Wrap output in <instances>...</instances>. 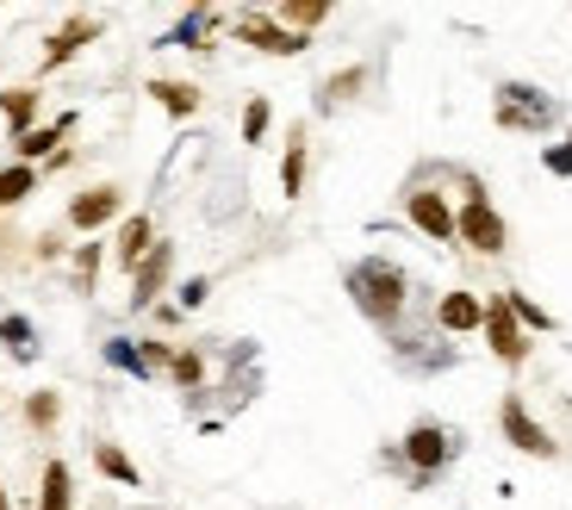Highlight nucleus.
<instances>
[{
  "label": "nucleus",
  "mask_w": 572,
  "mask_h": 510,
  "mask_svg": "<svg viewBox=\"0 0 572 510\" xmlns=\"http://www.w3.org/2000/svg\"><path fill=\"white\" fill-rule=\"evenodd\" d=\"M343 287H349L355 312H361L374 330H386L398 343L405 336V312H411V274L398 268L392 255H361V262H349V274H343Z\"/></svg>",
  "instance_id": "1"
},
{
  "label": "nucleus",
  "mask_w": 572,
  "mask_h": 510,
  "mask_svg": "<svg viewBox=\"0 0 572 510\" xmlns=\"http://www.w3.org/2000/svg\"><path fill=\"white\" fill-rule=\"evenodd\" d=\"M467 455V436L454 430V424H436V417H417L411 430H405V442L398 448H386L380 461L386 467H398V473L411 479V492H429L436 479L448 473V467Z\"/></svg>",
  "instance_id": "2"
},
{
  "label": "nucleus",
  "mask_w": 572,
  "mask_h": 510,
  "mask_svg": "<svg viewBox=\"0 0 572 510\" xmlns=\"http://www.w3.org/2000/svg\"><path fill=\"white\" fill-rule=\"evenodd\" d=\"M492 119L498 131H523V137H554L566 106H560L548 88L535 81H498V100H492Z\"/></svg>",
  "instance_id": "3"
},
{
  "label": "nucleus",
  "mask_w": 572,
  "mask_h": 510,
  "mask_svg": "<svg viewBox=\"0 0 572 510\" xmlns=\"http://www.w3.org/2000/svg\"><path fill=\"white\" fill-rule=\"evenodd\" d=\"M454 187H461V212H454V231H461V243H467L473 255H504L510 224H504V212L486 200V181H479L473 169H454Z\"/></svg>",
  "instance_id": "4"
},
{
  "label": "nucleus",
  "mask_w": 572,
  "mask_h": 510,
  "mask_svg": "<svg viewBox=\"0 0 572 510\" xmlns=\"http://www.w3.org/2000/svg\"><path fill=\"white\" fill-rule=\"evenodd\" d=\"M436 181H442V162L411 169V181L398 187V206H405V218H411L429 243H461V231H454V206H448V193H436Z\"/></svg>",
  "instance_id": "5"
},
{
  "label": "nucleus",
  "mask_w": 572,
  "mask_h": 510,
  "mask_svg": "<svg viewBox=\"0 0 572 510\" xmlns=\"http://www.w3.org/2000/svg\"><path fill=\"white\" fill-rule=\"evenodd\" d=\"M498 424H504V442L510 448H523V455H535V461H560V442L541 430L535 417H529L523 392H504V399H498Z\"/></svg>",
  "instance_id": "6"
},
{
  "label": "nucleus",
  "mask_w": 572,
  "mask_h": 510,
  "mask_svg": "<svg viewBox=\"0 0 572 510\" xmlns=\"http://www.w3.org/2000/svg\"><path fill=\"white\" fill-rule=\"evenodd\" d=\"M486 343H492V355L504 367H523L529 361V330L517 324V312H510L504 293H498V299H486Z\"/></svg>",
  "instance_id": "7"
},
{
  "label": "nucleus",
  "mask_w": 572,
  "mask_h": 510,
  "mask_svg": "<svg viewBox=\"0 0 572 510\" xmlns=\"http://www.w3.org/2000/svg\"><path fill=\"white\" fill-rule=\"evenodd\" d=\"M119 212H125V187L100 181V187H88V193L69 200V231H100V224H112Z\"/></svg>",
  "instance_id": "8"
},
{
  "label": "nucleus",
  "mask_w": 572,
  "mask_h": 510,
  "mask_svg": "<svg viewBox=\"0 0 572 510\" xmlns=\"http://www.w3.org/2000/svg\"><path fill=\"white\" fill-rule=\"evenodd\" d=\"M168 274H175V243H156V249L137 262V280H131V312H156L162 287H168Z\"/></svg>",
  "instance_id": "9"
},
{
  "label": "nucleus",
  "mask_w": 572,
  "mask_h": 510,
  "mask_svg": "<svg viewBox=\"0 0 572 510\" xmlns=\"http://www.w3.org/2000/svg\"><path fill=\"white\" fill-rule=\"evenodd\" d=\"M237 38H243V44H255V50H268V57H305V50H311V38L286 32L280 19H262V13H243Z\"/></svg>",
  "instance_id": "10"
},
{
  "label": "nucleus",
  "mask_w": 572,
  "mask_h": 510,
  "mask_svg": "<svg viewBox=\"0 0 572 510\" xmlns=\"http://www.w3.org/2000/svg\"><path fill=\"white\" fill-rule=\"evenodd\" d=\"M436 324H442L448 336L486 330V299H479V293H442V299H436Z\"/></svg>",
  "instance_id": "11"
},
{
  "label": "nucleus",
  "mask_w": 572,
  "mask_h": 510,
  "mask_svg": "<svg viewBox=\"0 0 572 510\" xmlns=\"http://www.w3.org/2000/svg\"><path fill=\"white\" fill-rule=\"evenodd\" d=\"M0 349L13 355V361L32 367L38 355H44V343H38V324L25 318V312H0Z\"/></svg>",
  "instance_id": "12"
},
{
  "label": "nucleus",
  "mask_w": 572,
  "mask_h": 510,
  "mask_svg": "<svg viewBox=\"0 0 572 510\" xmlns=\"http://www.w3.org/2000/svg\"><path fill=\"white\" fill-rule=\"evenodd\" d=\"M367 81H374V69H367V63H349V69H336V75H330V81H324V88H318V112H343V106H349V100H361V88H367Z\"/></svg>",
  "instance_id": "13"
},
{
  "label": "nucleus",
  "mask_w": 572,
  "mask_h": 510,
  "mask_svg": "<svg viewBox=\"0 0 572 510\" xmlns=\"http://www.w3.org/2000/svg\"><path fill=\"white\" fill-rule=\"evenodd\" d=\"M94 38H100V19H94V13H75V19L63 26V32L50 38V50H44V69H63L69 57H75L81 44H94Z\"/></svg>",
  "instance_id": "14"
},
{
  "label": "nucleus",
  "mask_w": 572,
  "mask_h": 510,
  "mask_svg": "<svg viewBox=\"0 0 572 510\" xmlns=\"http://www.w3.org/2000/svg\"><path fill=\"white\" fill-rule=\"evenodd\" d=\"M100 355H106V367H119V374H131V380H156V367H150V355H143L137 336H106Z\"/></svg>",
  "instance_id": "15"
},
{
  "label": "nucleus",
  "mask_w": 572,
  "mask_h": 510,
  "mask_svg": "<svg viewBox=\"0 0 572 510\" xmlns=\"http://www.w3.org/2000/svg\"><path fill=\"white\" fill-rule=\"evenodd\" d=\"M156 249V224H150V212H137V218H125V231H119V268L137 274V262Z\"/></svg>",
  "instance_id": "16"
},
{
  "label": "nucleus",
  "mask_w": 572,
  "mask_h": 510,
  "mask_svg": "<svg viewBox=\"0 0 572 510\" xmlns=\"http://www.w3.org/2000/svg\"><path fill=\"white\" fill-rule=\"evenodd\" d=\"M212 26H218V13H212V7H193V13H187V19H181L175 32H162V38H156V44H162V50H168V44H175V50H206V38H212Z\"/></svg>",
  "instance_id": "17"
},
{
  "label": "nucleus",
  "mask_w": 572,
  "mask_h": 510,
  "mask_svg": "<svg viewBox=\"0 0 572 510\" xmlns=\"http://www.w3.org/2000/svg\"><path fill=\"white\" fill-rule=\"evenodd\" d=\"M75 504V473L69 461H44V492H38V510H69Z\"/></svg>",
  "instance_id": "18"
},
{
  "label": "nucleus",
  "mask_w": 572,
  "mask_h": 510,
  "mask_svg": "<svg viewBox=\"0 0 572 510\" xmlns=\"http://www.w3.org/2000/svg\"><path fill=\"white\" fill-rule=\"evenodd\" d=\"M69 131H75V112H63V119H57V125H44V131H25V137H19V162H38V156H50V150L63 144Z\"/></svg>",
  "instance_id": "19"
},
{
  "label": "nucleus",
  "mask_w": 572,
  "mask_h": 510,
  "mask_svg": "<svg viewBox=\"0 0 572 510\" xmlns=\"http://www.w3.org/2000/svg\"><path fill=\"white\" fill-rule=\"evenodd\" d=\"M305 169H311V150H305V131H293V137H286V162H280V193L286 200L305 193Z\"/></svg>",
  "instance_id": "20"
},
{
  "label": "nucleus",
  "mask_w": 572,
  "mask_h": 510,
  "mask_svg": "<svg viewBox=\"0 0 572 510\" xmlns=\"http://www.w3.org/2000/svg\"><path fill=\"white\" fill-rule=\"evenodd\" d=\"M150 100H156L162 112H175V119H193V112H200V88H193V81H150Z\"/></svg>",
  "instance_id": "21"
},
{
  "label": "nucleus",
  "mask_w": 572,
  "mask_h": 510,
  "mask_svg": "<svg viewBox=\"0 0 572 510\" xmlns=\"http://www.w3.org/2000/svg\"><path fill=\"white\" fill-rule=\"evenodd\" d=\"M286 26V32H318L324 19H330V7H324V0H280V13H274Z\"/></svg>",
  "instance_id": "22"
},
{
  "label": "nucleus",
  "mask_w": 572,
  "mask_h": 510,
  "mask_svg": "<svg viewBox=\"0 0 572 510\" xmlns=\"http://www.w3.org/2000/svg\"><path fill=\"white\" fill-rule=\"evenodd\" d=\"M94 467H100L106 479H119V486H131V492L143 486V473L131 467V455H125L119 442H94Z\"/></svg>",
  "instance_id": "23"
},
{
  "label": "nucleus",
  "mask_w": 572,
  "mask_h": 510,
  "mask_svg": "<svg viewBox=\"0 0 572 510\" xmlns=\"http://www.w3.org/2000/svg\"><path fill=\"white\" fill-rule=\"evenodd\" d=\"M0 112H7V125H13V144L32 131V112H38V88H7L0 94Z\"/></svg>",
  "instance_id": "24"
},
{
  "label": "nucleus",
  "mask_w": 572,
  "mask_h": 510,
  "mask_svg": "<svg viewBox=\"0 0 572 510\" xmlns=\"http://www.w3.org/2000/svg\"><path fill=\"white\" fill-rule=\"evenodd\" d=\"M38 187V169L32 162H13V169H0V206H19L25 193Z\"/></svg>",
  "instance_id": "25"
},
{
  "label": "nucleus",
  "mask_w": 572,
  "mask_h": 510,
  "mask_svg": "<svg viewBox=\"0 0 572 510\" xmlns=\"http://www.w3.org/2000/svg\"><path fill=\"white\" fill-rule=\"evenodd\" d=\"M168 374H175L181 392H200V386H206V349H175V367H168Z\"/></svg>",
  "instance_id": "26"
},
{
  "label": "nucleus",
  "mask_w": 572,
  "mask_h": 510,
  "mask_svg": "<svg viewBox=\"0 0 572 510\" xmlns=\"http://www.w3.org/2000/svg\"><path fill=\"white\" fill-rule=\"evenodd\" d=\"M504 299H510V312H517V324H523V330H535V336H548V330H554V318H548V312H541V305L529 299V293H517V287H510Z\"/></svg>",
  "instance_id": "27"
},
{
  "label": "nucleus",
  "mask_w": 572,
  "mask_h": 510,
  "mask_svg": "<svg viewBox=\"0 0 572 510\" xmlns=\"http://www.w3.org/2000/svg\"><path fill=\"white\" fill-rule=\"evenodd\" d=\"M268 119H274L268 94H255L249 106H243V144H262V137H268Z\"/></svg>",
  "instance_id": "28"
},
{
  "label": "nucleus",
  "mask_w": 572,
  "mask_h": 510,
  "mask_svg": "<svg viewBox=\"0 0 572 510\" xmlns=\"http://www.w3.org/2000/svg\"><path fill=\"white\" fill-rule=\"evenodd\" d=\"M57 417H63V405H57V392H32V399H25V424H32V430H50Z\"/></svg>",
  "instance_id": "29"
},
{
  "label": "nucleus",
  "mask_w": 572,
  "mask_h": 510,
  "mask_svg": "<svg viewBox=\"0 0 572 510\" xmlns=\"http://www.w3.org/2000/svg\"><path fill=\"white\" fill-rule=\"evenodd\" d=\"M94 274H100V243H81L75 249V293H94Z\"/></svg>",
  "instance_id": "30"
},
{
  "label": "nucleus",
  "mask_w": 572,
  "mask_h": 510,
  "mask_svg": "<svg viewBox=\"0 0 572 510\" xmlns=\"http://www.w3.org/2000/svg\"><path fill=\"white\" fill-rule=\"evenodd\" d=\"M541 169H548V175H566V181H572V144H548V150H541Z\"/></svg>",
  "instance_id": "31"
},
{
  "label": "nucleus",
  "mask_w": 572,
  "mask_h": 510,
  "mask_svg": "<svg viewBox=\"0 0 572 510\" xmlns=\"http://www.w3.org/2000/svg\"><path fill=\"white\" fill-rule=\"evenodd\" d=\"M206 293H212V280H206V274H193V280H181V312H200V305H206Z\"/></svg>",
  "instance_id": "32"
},
{
  "label": "nucleus",
  "mask_w": 572,
  "mask_h": 510,
  "mask_svg": "<svg viewBox=\"0 0 572 510\" xmlns=\"http://www.w3.org/2000/svg\"><path fill=\"white\" fill-rule=\"evenodd\" d=\"M0 510H13V504H7V486H0Z\"/></svg>",
  "instance_id": "33"
}]
</instances>
